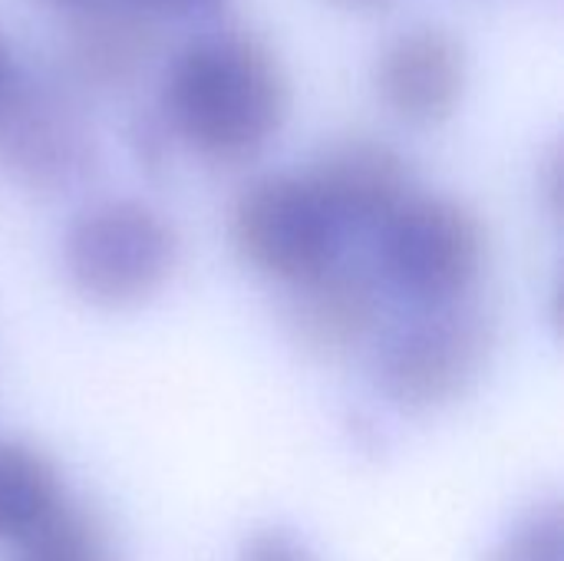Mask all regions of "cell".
Masks as SVG:
<instances>
[{
	"label": "cell",
	"instance_id": "9",
	"mask_svg": "<svg viewBox=\"0 0 564 561\" xmlns=\"http://www.w3.org/2000/svg\"><path fill=\"white\" fill-rule=\"evenodd\" d=\"M330 212L350 231H377L410 195V162L380 139H344L321 152L307 172Z\"/></svg>",
	"mask_w": 564,
	"mask_h": 561
},
{
	"label": "cell",
	"instance_id": "7",
	"mask_svg": "<svg viewBox=\"0 0 564 561\" xmlns=\"http://www.w3.org/2000/svg\"><path fill=\"white\" fill-rule=\"evenodd\" d=\"M383 321V284L357 261H334L288 288L284 327L291 341L321 360H344L364 350Z\"/></svg>",
	"mask_w": 564,
	"mask_h": 561
},
{
	"label": "cell",
	"instance_id": "16",
	"mask_svg": "<svg viewBox=\"0 0 564 561\" xmlns=\"http://www.w3.org/2000/svg\"><path fill=\"white\" fill-rule=\"evenodd\" d=\"M10 89H13V56H10L7 40L0 36V103L7 99Z\"/></svg>",
	"mask_w": 564,
	"mask_h": 561
},
{
	"label": "cell",
	"instance_id": "11",
	"mask_svg": "<svg viewBox=\"0 0 564 561\" xmlns=\"http://www.w3.org/2000/svg\"><path fill=\"white\" fill-rule=\"evenodd\" d=\"M63 506L56 466L30 443L0 440V542H23Z\"/></svg>",
	"mask_w": 564,
	"mask_h": 561
},
{
	"label": "cell",
	"instance_id": "2",
	"mask_svg": "<svg viewBox=\"0 0 564 561\" xmlns=\"http://www.w3.org/2000/svg\"><path fill=\"white\" fill-rule=\"evenodd\" d=\"M499 344L496 317L469 298L413 308L377 347L373 384L403 413L453 407L486 377Z\"/></svg>",
	"mask_w": 564,
	"mask_h": 561
},
{
	"label": "cell",
	"instance_id": "4",
	"mask_svg": "<svg viewBox=\"0 0 564 561\" xmlns=\"http://www.w3.org/2000/svg\"><path fill=\"white\" fill-rule=\"evenodd\" d=\"M373 235V274L413 308L469 298L486 265V228L459 198L413 192Z\"/></svg>",
	"mask_w": 564,
	"mask_h": 561
},
{
	"label": "cell",
	"instance_id": "15",
	"mask_svg": "<svg viewBox=\"0 0 564 561\" xmlns=\"http://www.w3.org/2000/svg\"><path fill=\"white\" fill-rule=\"evenodd\" d=\"M135 7H142L149 17L152 13H169V17H198V13H212L218 10L225 0H132Z\"/></svg>",
	"mask_w": 564,
	"mask_h": 561
},
{
	"label": "cell",
	"instance_id": "8",
	"mask_svg": "<svg viewBox=\"0 0 564 561\" xmlns=\"http://www.w3.org/2000/svg\"><path fill=\"white\" fill-rule=\"evenodd\" d=\"M466 46L443 26H413L400 33L377 63L383 103L413 126L446 122L466 96Z\"/></svg>",
	"mask_w": 564,
	"mask_h": 561
},
{
	"label": "cell",
	"instance_id": "10",
	"mask_svg": "<svg viewBox=\"0 0 564 561\" xmlns=\"http://www.w3.org/2000/svg\"><path fill=\"white\" fill-rule=\"evenodd\" d=\"M66 30L69 73L93 89L129 86L152 60L159 33L132 0H79Z\"/></svg>",
	"mask_w": 564,
	"mask_h": 561
},
{
	"label": "cell",
	"instance_id": "12",
	"mask_svg": "<svg viewBox=\"0 0 564 561\" xmlns=\"http://www.w3.org/2000/svg\"><path fill=\"white\" fill-rule=\"evenodd\" d=\"M13 561H116V552L102 522L66 503L36 532L17 542Z\"/></svg>",
	"mask_w": 564,
	"mask_h": 561
},
{
	"label": "cell",
	"instance_id": "18",
	"mask_svg": "<svg viewBox=\"0 0 564 561\" xmlns=\"http://www.w3.org/2000/svg\"><path fill=\"white\" fill-rule=\"evenodd\" d=\"M46 3H69V7H73V3H79V0H46Z\"/></svg>",
	"mask_w": 564,
	"mask_h": 561
},
{
	"label": "cell",
	"instance_id": "3",
	"mask_svg": "<svg viewBox=\"0 0 564 561\" xmlns=\"http://www.w3.org/2000/svg\"><path fill=\"white\" fill-rule=\"evenodd\" d=\"M178 265L169 218L139 198H106L83 208L63 235V271L73 291L106 311L152 301Z\"/></svg>",
	"mask_w": 564,
	"mask_h": 561
},
{
	"label": "cell",
	"instance_id": "13",
	"mask_svg": "<svg viewBox=\"0 0 564 561\" xmlns=\"http://www.w3.org/2000/svg\"><path fill=\"white\" fill-rule=\"evenodd\" d=\"M482 561H564V509L552 496L522 513L489 549Z\"/></svg>",
	"mask_w": 564,
	"mask_h": 561
},
{
	"label": "cell",
	"instance_id": "1",
	"mask_svg": "<svg viewBox=\"0 0 564 561\" xmlns=\"http://www.w3.org/2000/svg\"><path fill=\"white\" fill-rule=\"evenodd\" d=\"M291 109L288 76L271 46L245 30L192 40L162 83V122L215 162L258 155Z\"/></svg>",
	"mask_w": 564,
	"mask_h": 561
},
{
	"label": "cell",
	"instance_id": "6",
	"mask_svg": "<svg viewBox=\"0 0 564 561\" xmlns=\"http://www.w3.org/2000/svg\"><path fill=\"white\" fill-rule=\"evenodd\" d=\"M0 162L26 188L59 195L93 179L99 145L79 106L53 86H13L0 103Z\"/></svg>",
	"mask_w": 564,
	"mask_h": 561
},
{
	"label": "cell",
	"instance_id": "17",
	"mask_svg": "<svg viewBox=\"0 0 564 561\" xmlns=\"http://www.w3.org/2000/svg\"><path fill=\"white\" fill-rule=\"evenodd\" d=\"M330 3H337L344 10H377V7H383L390 0H330Z\"/></svg>",
	"mask_w": 564,
	"mask_h": 561
},
{
	"label": "cell",
	"instance_id": "5",
	"mask_svg": "<svg viewBox=\"0 0 564 561\" xmlns=\"http://www.w3.org/2000/svg\"><path fill=\"white\" fill-rule=\"evenodd\" d=\"M235 251L258 274L297 284L344 258L347 228L307 175L274 172L248 182L228 215Z\"/></svg>",
	"mask_w": 564,
	"mask_h": 561
},
{
	"label": "cell",
	"instance_id": "14",
	"mask_svg": "<svg viewBox=\"0 0 564 561\" xmlns=\"http://www.w3.org/2000/svg\"><path fill=\"white\" fill-rule=\"evenodd\" d=\"M238 561H321L317 552L291 529L281 526H268V529H254L245 542Z\"/></svg>",
	"mask_w": 564,
	"mask_h": 561
}]
</instances>
